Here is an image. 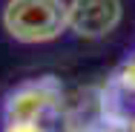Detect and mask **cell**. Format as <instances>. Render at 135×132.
I'll return each mask as SVG.
<instances>
[{
  "label": "cell",
  "mask_w": 135,
  "mask_h": 132,
  "mask_svg": "<svg viewBox=\"0 0 135 132\" xmlns=\"http://www.w3.org/2000/svg\"><path fill=\"white\" fill-rule=\"evenodd\" d=\"M132 126H135V124H132Z\"/></svg>",
  "instance_id": "5"
},
{
  "label": "cell",
  "mask_w": 135,
  "mask_h": 132,
  "mask_svg": "<svg viewBox=\"0 0 135 132\" xmlns=\"http://www.w3.org/2000/svg\"><path fill=\"white\" fill-rule=\"evenodd\" d=\"M3 121H6V115H3V106H0V124H3Z\"/></svg>",
  "instance_id": "4"
},
{
  "label": "cell",
  "mask_w": 135,
  "mask_h": 132,
  "mask_svg": "<svg viewBox=\"0 0 135 132\" xmlns=\"http://www.w3.org/2000/svg\"><path fill=\"white\" fill-rule=\"evenodd\" d=\"M60 101H63V86L57 83V78L43 75V78L26 80L15 92H9L3 104V115H6V124H15V121L46 124L60 109Z\"/></svg>",
  "instance_id": "2"
},
{
  "label": "cell",
  "mask_w": 135,
  "mask_h": 132,
  "mask_svg": "<svg viewBox=\"0 0 135 132\" xmlns=\"http://www.w3.org/2000/svg\"><path fill=\"white\" fill-rule=\"evenodd\" d=\"M0 20L6 35L17 43H46L69 29L63 0H9Z\"/></svg>",
  "instance_id": "1"
},
{
  "label": "cell",
  "mask_w": 135,
  "mask_h": 132,
  "mask_svg": "<svg viewBox=\"0 0 135 132\" xmlns=\"http://www.w3.org/2000/svg\"><path fill=\"white\" fill-rule=\"evenodd\" d=\"M121 20V0H69L66 23L78 37H107Z\"/></svg>",
  "instance_id": "3"
}]
</instances>
